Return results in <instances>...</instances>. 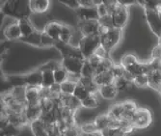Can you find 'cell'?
<instances>
[{"label": "cell", "instance_id": "50", "mask_svg": "<svg viewBox=\"0 0 161 136\" xmlns=\"http://www.w3.org/2000/svg\"><path fill=\"white\" fill-rule=\"evenodd\" d=\"M80 136H103L101 131H97V132H93V133H83L80 132Z\"/></svg>", "mask_w": 161, "mask_h": 136}, {"label": "cell", "instance_id": "31", "mask_svg": "<svg viewBox=\"0 0 161 136\" xmlns=\"http://www.w3.org/2000/svg\"><path fill=\"white\" fill-rule=\"evenodd\" d=\"M90 95H91V93L89 92V91H88L83 85H81L80 83L77 82V85H76L75 90L74 92V96L82 101L83 99H85L88 96H90Z\"/></svg>", "mask_w": 161, "mask_h": 136}, {"label": "cell", "instance_id": "30", "mask_svg": "<svg viewBox=\"0 0 161 136\" xmlns=\"http://www.w3.org/2000/svg\"><path fill=\"white\" fill-rule=\"evenodd\" d=\"M114 84L115 86L117 87V89H118V91H120V92H123V91H126L129 89V87L134 84L133 82H131L127 79H125L124 76L123 77H119V78H116L114 80Z\"/></svg>", "mask_w": 161, "mask_h": 136}, {"label": "cell", "instance_id": "23", "mask_svg": "<svg viewBox=\"0 0 161 136\" xmlns=\"http://www.w3.org/2000/svg\"><path fill=\"white\" fill-rule=\"evenodd\" d=\"M30 7L32 12L45 13L49 7V0H30Z\"/></svg>", "mask_w": 161, "mask_h": 136}, {"label": "cell", "instance_id": "41", "mask_svg": "<svg viewBox=\"0 0 161 136\" xmlns=\"http://www.w3.org/2000/svg\"><path fill=\"white\" fill-rule=\"evenodd\" d=\"M59 1L61 3H63L64 5H66L71 9H75V10H76L77 8L80 7L78 0H59Z\"/></svg>", "mask_w": 161, "mask_h": 136}, {"label": "cell", "instance_id": "2", "mask_svg": "<svg viewBox=\"0 0 161 136\" xmlns=\"http://www.w3.org/2000/svg\"><path fill=\"white\" fill-rule=\"evenodd\" d=\"M100 36L101 45L109 52L116 47L121 40L122 37V29L120 28H110L108 31Z\"/></svg>", "mask_w": 161, "mask_h": 136}, {"label": "cell", "instance_id": "19", "mask_svg": "<svg viewBox=\"0 0 161 136\" xmlns=\"http://www.w3.org/2000/svg\"><path fill=\"white\" fill-rule=\"evenodd\" d=\"M96 83L100 87L102 85H106V84H110V83H113L115 78L112 74V71L111 70L109 71H106L104 72H101V73H97L95 75L94 77Z\"/></svg>", "mask_w": 161, "mask_h": 136}, {"label": "cell", "instance_id": "11", "mask_svg": "<svg viewBox=\"0 0 161 136\" xmlns=\"http://www.w3.org/2000/svg\"><path fill=\"white\" fill-rule=\"evenodd\" d=\"M118 89L115 86L114 82L106 85H102L98 89V94L103 98L104 99H113L116 98L117 94H118Z\"/></svg>", "mask_w": 161, "mask_h": 136}, {"label": "cell", "instance_id": "48", "mask_svg": "<svg viewBox=\"0 0 161 136\" xmlns=\"http://www.w3.org/2000/svg\"><path fill=\"white\" fill-rule=\"evenodd\" d=\"M117 2H118V4H121V5L125 6V7L136 4L135 0H117Z\"/></svg>", "mask_w": 161, "mask_h": 136}, {"label": "cell", "instance_id": "40", "mask_svg": "<svg viewBox=\"0 0 161 136\" xmlns=\"http://www.w3.org/2000/svg\"><path fill=\"white\" fill-rule=\"evenodd\" d=\"M55 40L48 36L47 33L43 32L42 37V47H49V45H54Z\"/></svg>", "mask_w": 161, "mask_h": 136}, {"label": "cell", "instance_id": "14", "mask_svg": "<svg viewBox=\"0 0 161 136\" xmlns=\"http://www.w3.org/2000/svg\"><path fill=\"white\" fill-rule=\"evenodd\" d=\"M30 128L34 136H48L47 131V125L42 118H39L31 122Z\"/></svg>", "mask_w": 161, "mask_h": 136}, {"label": "cell", "instance_id": "8", "mask_svg": "<svg viewBox=\"0 0 161 136\" xmlns=\"http://www.w3.org/2000/svg\"><path fill=\"white\" fill-rule=\"evenodd\" d=\"M75 13L80 20H98L100 19L97 6L93 7H79Z\"/></svg>", "mask_w": 161, "mask_h": 136}, {"label": "cell", "instance_id": "15", "mask_svg": "<svg viewBox=\"0 0 161 136\" xmlns=\"http://www.w3.org/2000/svg\"><path fill=\"white\" fill-rule=\"evenodd\" d=\"M62 26H63V24L57 22V21H50L47 24V26L45 28V33H47L48 36H50L55 41H57V40H59Z\"/></svg>", "mask_w": 161, "mask_h": 136}, {"label": "cell", "instance_id": "45", "mask_svg": "<svg viewBox=\"0 0 161 136\" xmlns=\"http://www.w3.org/2000/svg\"><path fill=\"white\" fill-rule=\"evenodd\" d=\"M96 55H97L98 57H100L101 59H106V58H109V51L106 50L102 45H100V47L97 49V51L95 52Z\"/></svg>", "mask_w": 161, "mask_h": 136}, {"label": "cell", "instance_id": "52", "mask_svg": "<svg viewBox=\"0 0 161 136\" xmlns=\"http://www.w3.org/2000/svg\"><path fill=\"white\" fill-rule=\"evenodd\" d=\"M135 1H136L137 4H140V5H142V6H143V4H144V0H135Z\"/></svg>", "mask_w": 161, "mask_h": 136}, {"label": "cell", "instance_id": "10", "mask_svg": "<svg viewBox=\"0 0 161 136\" xmlns=\"http://www.w3.org/2000/svg\"><path fill=\"white\" fill-rule=\"evenodd\" d=\"M124 112H125V108L123 106V103H117L112 105L107 113L112 121V126H116L117 123L122 120Z\"/></svg>", "mask_w": 161, "mask_h": 136}, {"label": "cell", "instance_id": "9", "mask_svg": "<svg viewBox=\"0 0 161 136\" xmlns=\"http://www.w3.org/2000/svg\"><path fill=\"white\" fill-rule=\"evenodd\" d=\"M40 88L35 86H26L25 100L28 105H37L41 103Z\"/></svg>", "mask_w": 161, "mask_h": 136}, {"label": "cell", "instance_id": "44", "mask_svg": "<svg viewBox=\"0 0 161 136\" xmlns=\"http://www.w3.org/2000/svg\"><path fill=\"white\" fill-rule=\"evenodd\" d=\"M86 60H88V62H89L95 69H97V66L99 65V63L101 62V58L100 57H98L97 55H96V54H93L90 58H88V59H86Z\"/></svg>", "mask_w": 161, "mask_h": 136}, {"label": "cell", "instance_id": "6", "mask_svg": "<svg viewBox=\"0 0 161 136\" xmlns=\"http://www.w3.org/2000/svg\"><path fill=\"white\" fill-rule=\"evenodd\" d=\"M113 19V25L115 28H120L125 26L127 20H128V11L127 7L123 6L121 4H118L114 9L113 13L111 14Z\"/></svg>", "mask_w": 161, "mask_h": 136}, {"label": "cell", "instance_id": "25", "mask_svg": "<svg viewBox=\"0 0 161 136\" xmlns=\"http://www.w3.org/2000/svg\"><path fill=\"white\" fill-rule=\"evenodd\" d=\"M42 87H47L49 88L53 84H55V77H54V72L52 70H42Z\"/></svg>", "mask_w": 161, "mask_h": 136}, {"label": "cell", "instance_id": "46", "mask_svg": "<svg viewBox=\"0 0 161 136\" xmlns=\"http://www.w3.org/2000/svg\"><path fill=\"white\" fill-rule=\"evenodd\" d=\"M152 59H161V44L155 45L152 51Z\"/></svg>", "mask_w": 161, "mask_h": 136}, {"label": "cell", "instance_id": "22", "mask_svg": "<svg viewBox=\"0 0 161 136\" xmlns=\"http://www.w3.org/2000/svg\"><path fill=\"white\" fill-rule=\"evenodd\" d=\"M94 123L99 131H103L104 129H106L112 126V121H111L110 117L108 116V114H103V115L97 116L95 119Z\"/></svg>", "mask_w": 161, "mask_h": 136}, {"label": "cell", "instance_id": "26", "mask_svg": "<svg viewBox=\"0 0 161 136\" xmlns=\"http://www.w3.org/2000/svg\"><path fill=\"white\" fill-rule=\"evenodd\" d=\"M82 107L85 108H97L99 105V99L96 94H91L90 96H88L85 99L81 101Z\"/></svg>", "mask_w": 161, "mask_h": 136}, {"label": "cell", "instance_id": "3", "mask_svg": "<svg viewBox=\"0 0 161 136\" xmlns=\"http://www.w3.org/2000/svg\"><path fill=\"white\" fill-rule=\"evenodd\" d=\"M153 122V116L149 109L138 107L133 115L132 125L135 128H146Z\"/></svg>", "mask_w": 161, "mask_h": 136}, {"label": "cell", "instance_id": "49", "mask_svg": "<svg viewBox=\"0 0 161 136\" xmlns=\"http://www.w3.org/2000/svg\"><path fill=\"white\" fill-rule=\"evenodd\" d=\"M79 5L81 7H93L95 6L93 3V0H78Z\"/></svg>", "mask_w": 161, "mask_h": 136}, {"label": "cell", "instance_id": "36", "mask_svg": "<svg viewBox=\"0 0 161 136\" xmlns=\"http://www.w3.org/2000/svg\"><path fill=\"white\" fill-rule=\"evenodd\" d=\"M133 83L138 87H146L149 86V75L148 74H140L135 76Z\"/></svg>", "mask_w": 161, "mask_h": 136}, {"label": "cell", "instance_id": "55", "mask_svg": "<svg viewBox=\"0 0 161 136\" xmlns=\"http://www.w3.org/2000/svg\"><path fill=\"white\" fill-rule=\"evenodd\" d=\"M159 11H160V12H161V6H160V9H159Z\"/></svg>", "mask_w": 161, "mask_h": 136}, {"label": "cell", "instance_id": "16", "mask_svg": "<svg viewBox=\"0 0 161 136\" xmlns=\"http://www.w3.org/2000/svg\"><path fill=\"white\" fill-rule=\"evenodd\" d=\"M24 80H25L26 86L41 87L42 82V72L41 70H39L32 73H29L24 76Z\"/></svg>", "mask_w": 161, "mask_h": 136}, {"label": "cell", "instance_id": "18", "mask_svg": "<svg viewBox=\"0 0 161 136\" xmlns=\"http://www.w3.org/2000/svg\"><path fill=\"white\" fill-rule=\"evenodd\" d=\"M126 70L132 73L134 76H137V75H140V74H149L150 73L149 63H140L139 61L137 63H135L134 65L126 68Z\"/></svg>", "mask_w": 161, "mask_h": 136}, {"label": "cell", "instance_id": "13", "mask_svg": "<svg viewBox=\"0 0 161 136\" xmlns=\"http://www.w3.org/2000/svg\"><path fill=\"white\" fill-rule=\"evenodd\" d=\"M4 36L9 41L19 40L22 37V34H21V29L19 27V22L18 23H14V24L9 25L4 30Z\"/></svg>", "mask_w": 161, "mask_h": 136}, {"label": "cell", "instance_id": "7", "mask_svg": "<svg viewBox=\"0 0 161 136\" xmlns=\"http://www.w3.org/2000/svg\"><path fill=\"white\" fill-rule=\"evenodd\" d=\"M78 27L82 36L99 35L100 24L98 20H78Z\"/></svg>", "mask_w": 161, "mask_h": 136}, {"label": "cell", "instance_id": "33", "mask_svg": "<svg viewBox=\"0 0 161 136\" xmlns=\"http://www.w3.org/2000/svg\"><path fill=\"white\" fill-rule=\"evenodd\" d=\"M72 35H74V33H72L71 29L69 26L63 24L62 30H61V34H60V37H59V41H61L63 42H66V43H69Z\"/></svg>", "mask_w": 161, "mask_h": 136}, {"label": "cell", "instance_id": "32", "mask_svg": "<svg viewBox=\"0 0 161 136\" xmlns=\"http://www.w3.org/2000/svg\"><path fill=\"white\" fill-rule=\"evenodd\" d=\"M96 75V69L88 62V60H85L82 71H81V76L84 77H95Z\"/></svg>", "mask_w": 161, "mask_h": 136}, {"label": "cell", "instance_id": "42", "mask_svg": "<svg viewBox=\"0 0 161 136\" xmlns=\"http://www.w3.org/2000/svg\"><path fill=\"white\" fill-rule=\"evenodd\" d=\"M123 106L125 108V111H127V112H135V110L138 108L136 106L135 102L130 101V100H127L125 102H123Z\"/></svg>", "mask_w": 161, "mask_h": 136}, {"label": "cell", "instance_id": "34", "mask_svg": "<svg viewBox=\"0 0 161 136\" xmlns=\"http://www.w3.org/2000/svg\"><path fill=\"white\" fill-rule=\"evenodd\" d=\"M113 63L111 62L110 58H106V59H102L101 62L99 63V65L97 66V68L96 69V74L97 73H101V72H104L106 71H109L112 69L113 67Z\"/></svg>", "mask_w": 161, "mask_h": 136}, {"label": "cell", "instance_id": "21", "mask_svg": "<svg viewBox=\"0 0 161 136\" xmlns=\"http://www.w3.org/2000/svg\"><path fill=\"white\" fill-rule=\"evenodd\" d=\"M78 83H80L81 85H83L91 94H96L98 93V89L99 86L96 83L94 77H84V76H80L79 79L77 80Z\"/></svg>", "mask_w": 161, "mask_h": 136}, {"label": "cell", "instance_id": "1", "mask_svg": "<svg viewBox=\"0 0 161 136\" xmlns=\"http://www.w3.org/2000/svg\"><path fill=\"white\" fill-rule=\"evenodd\" d=\"M100 45H101V42H100L99 35L82 36L78 43V48L83 53L85 59H88L93 54H95V52Z\"/></svg>", "mask_w": 161, "mask_h": 136}, {"label": "cell", "instance_id": "17", "mask_svg": "<svg viewBox=\"0 0 161 136\" xmlns=\"http://www.w3.org/2000/svg\"><path fill=\"white\" fill-rule=\"evenodd\" d=\"M148 75H149V86L160 92V90H161V69L152 71Z\"/></svg>", "mask_w": 161, "mask_h": 136}, {"label": "cell", "instance_id": "39", "mask_svg": "<svg viewBox=\"0 0 161 136\" xmlns=\"http://www.w3.org/2000/svg\"><path fill=\"white\" fill-rule=\"evenodd\" d=\"M98 22L100 25L102 26H106L108 28H113L114 25H113V19H112V16L111 14H107V16H104V17H101L99 20H98Z\"/></svg>", "mask_w": 161, "mask_h": 136}, {"label": "cell", "instance_id": "27", "mask_svg": "<svg viewBox=\"0 0 161 136\" xmlns=\"http://www.w3.org/2000/svg\"><path fill=\"white\" fill-rule=\"evenodd\" d=\"M101 132L103 136H127L124 128L119 126H111Z\"/></svg>", "mask_w": 161, "mask_h": 136}, {"label": "cell", "instance_id": "53", "mask_svg": "<svg viewBox=\"0 0 161 136\" xmlns=\"http://www.w3.org/2000/svg\"><path fill=\"white\" fill-rule=\"evenodd\" d=\"M6 1H7V0H1V4L3 5V4H4V3L6 2Z\"/></svg>", "mask_w": 161, "mask_h": 136}, {"label": "cell", "instance_id": "43", "mask_svg": "<svg viewBox=\"0 0 161 136\" xmlns=\"http://www.w3.org/2000/svg\"><path fill=\"white\" fill-rule=\"evenodd\" d=\"M102 3H103L107 7L108 12H109L110 14L113 13V11L116 8V6L118 5V2H117V0H102Z\"/></svg>", "mask_w": 161, "mask_h": 136}, {"label": "cell", "instance_id": "24", "mask_svg": "<svg viewBox=\"0 0 161 136\" xmlns=\"http://www.w3.org/2000/svg\"><path fill=\"white\" fill-rule=\"evenodd\" d=\"M54 77H55V82L58 84H61L64 81L68 80L69 78V71L62 66L60 65L59 67H57L54 71Z\"/></svg>", "mask_w": 161, "mask_h": 136}, {"label": "cell", "instance_id": "37", "mask_svg": "<svg viewBox=\"0 0 161 136\" xmlns=\"http://www.w3.org/2000/svg\"><path fill=\"white\" fill-rule=\"evenodd\" d=\"M79 129H80V132H83V133H93V132L99 131L94 122L93 123H86V124L81 125L79 127Z\"/></svg>", "mask_w": 161, "mask_h": 136}, {"label": "cell", "instance_id": "47", "mask_svg": "<svg viewBox=\"0 0 161 136\" xmlns=\"http://www.w3.org/2000/svg\"><path fill=\"white\" fill-rule=\"evenodd\" d=\"M97 12H98V14H99L100 18L101 17H104V16H107V14H110L109 12H108L107 7L103 3L98 5V6H97Z\"/></svg>", "mask_w": 161, "mask_h": 136}, {"label": "cell", "instance_id": "20", "mask_svg": "<svg viewBox=\"0 0 161 136\" xmlns=\"http://www.w3.org/2000/svg\"><path fill=\"white\" fill-rule=\"evenodd\" d=\"M42 33L35 30L32 34L28 36H22L19 40L25 43L35 45V47H42Z\"/></svg>", "mask_w": 161, "mask_h": 136}, {"label": "cell", "instance_id": "35", "mask_svg": "<svg viewBox=\"0 0 161 136\" xmlns=\"http://www.w3.org/2000/svg\"><path fill=\"white\" fill-rule=\"evenodd\" d=\"M138 62V60L136 58L135 55L133 54H125L123 57H122V60H121V65L124 67V68H128L130 66L134 65L135 63Z\"/></svg>", "mask_w": 161, "mask_h": 136}, {"label": "cell", "instance_id": "38", "mask_svg": "<svg viewBox=\"0 0 161 136\" xmlns=\"http://www.w3.org/2000/svg\"><path fill=\"white\" fill-rule=\"evenodd\" d=\"M125 68H124L122 65H114L111 69L112 74L114 78H119V77H123L124 76V73H125Z\"/></svg>", "mask_w": 161, "mask_h": 136}, {"label": "cell", "instance_id": "51", "mask_svg": "<svg viewBox=\"0 0 161 136\" xmlns=\"http://www.w3.org/2000/svg\"><path fill=\"white\" fill-rule=\"evenodd\" d=\"M93 3L95 6H98L100 4H102V0H93Z\"/></svg>", "mask_w": 161, "mask_h": 136}, {"label": "cell", "instance_id": "28", "mask_svg": "<svg viewBox=\"0 0 161 136\" xmlns=\"http://www.w3.org/2000/svg\"><path fill=\"white\" fill-rule=\"evenodd\" d=\"M76 85H77V81H72L69 79L64 81L63 83L60 84L61 93L63 95H74Z\"/></svg>", "mask_w": 161, "mask_h": 136}, {"label": "cell", "instance_id": "5", "mask_svg": "<svg viewBox=\"0 0 161 136\" xmlns=\"http://www.w3.org/2000/svg\"><path fill=\"white\" fill-rule=\"evenodd\" d=\"M85 60L75 58V57H66L63 58L61 65L69 71V74L81 76V71L83 68Z\"/></svg>", "mask_w": 161, "mask_h": 136}, {"label": "cell", "instance_id": "12", "mask_svg": "<svg viewBox=\"0 0 161 136\" xmlns=\"http://www.w3.org/2000/svg\"><path fill=\"white\" fill-rule=\"evenodd\" d=\"M42 114V110L41 107V103L37 104V105H28L27 104L25 111H24V115H25L27 121L29 122V124L33 122L34 120L41 118Z\"/></svg>", "mask_w": 161, "mask_h": 136}, {"label": "cell", "instance_id": "54", "mask_svg": "<svg viewBox=\"0 0 161 136\" xmlns=\"http://www.w3.org/2000/svg\"><path fill=\"white\" fill-rule=\"evenodd\" d=\"M159 39H160V41H159V43H160V44H161V37H160V38H159Z\"/></svg>", "mask_w": 161, "mask_h": 136}, {"label": "cell", "instance_id": "29", "mask_svg": "<svg viewBox=\"0 0 161 136\" xmlns=\"http://www.w3.org/2000/svg\"><path fill=\"white\" fill-rule=\"evenodd\" d=\"M19 27L21 29V34L22 36H28L32 34L35 29L32 25V23L29 20V19H22V20H19Z\"/></svg>", "mask_w": 161, "mask_h": 136}, {"label": "cell", "instance_id": "4", "mask_svg": "<svg viewBox=\"0 0 161 136\" xmlns=\"http://www.w3.org/2000/svg\"><path fill=\"white\" fill-rule=\"evenodd\" d=\"M145 14H146V19L153 30V32L157 36L161 37V17L160 13L158 10H152L145 8Z\"/></svg>", "mask_w": 161, "mask_h": 136}]
</instances>
